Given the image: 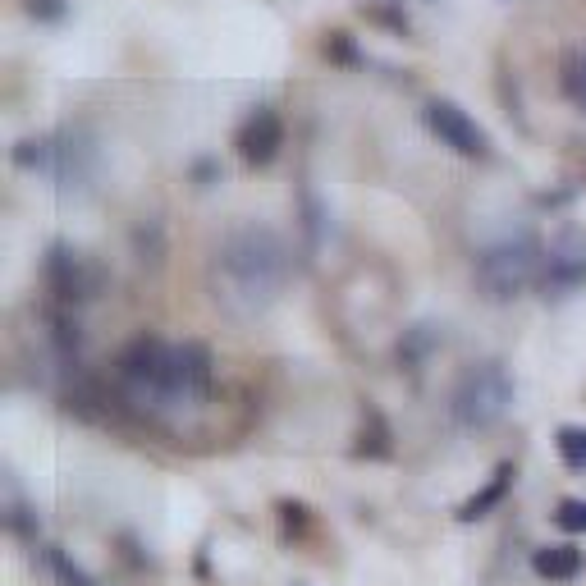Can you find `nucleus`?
<instances>
[{
  "label": "nucleus",
  "mask_w": 586,
  "mask_h": 586,
  "mask_svg": "<svg viewBox=\"0 0 586 586\" xmlns=\"http://www.w3.org/2000/svg\"><path fill=\"white\" fill-rule=\"evenodd\" d=\"M97 284L101 275L87 266L83 252H74L69 243H55L46 252V289L60 298V303H87V298H97Z\"/></svg>",
  "instance_id": "nucleus-7"
},
{
  "label": "nucleus",
  "mask_w": 586,
  "mask_h": 586,
  "mask_svg": "<svg viewBox=\"0 0 586 586\" xmlns=\"http://www.w3.org/2000/svg\"><path fill=\"white\" fill-rule=\"evenodd\" d=\"M23 10L33 14V19H42V23H55V19H65L69 14V0H23Z\"/></svg>",
  "instance_id": "nucleus-18"
},
{
  "label": "nucleus",
  "mask_w": 586,
  "mask_h": 586,
  "mask_svg": "<svg viewBox=\"0 0 586 586\" xmlns=\"http://www.w3.org/2000/svg\"><path fill=\"white\" fill-rule=\"evenodd\" d=\"M582 284H586V229H564L541 261V293L559 303Z\"/></svg>",
  "instance_id": "nucleus-6"
},
{
  "label": "nucleus",
  "mask_w": 586,
  "mask_h": 586,
  "mask_svg": "<svg viewBox=\"0 0 586 586\" xmlns=\"http://www.w3.org/2000/svg\"><path fill=\"white\" fill-rule=\"evenodd\" d=\"M513 403V376L500 367V362H477L467 367L454 385V399H449V413L463 431H490L509 413Z\"/></svg>",
  "instance_id": "nucleus-4"
},
{
  "label": "nucleus",
  "mask_w": 586,
  "mask_h": 586,
  "mask_svg": "<svg viewBox=\"0 0 586 586\" xmlns=\"http://www.w3.org/2000/svg\"><path fill=\"white\" fill-rule=\"evenodd\" d=\"M289 243L266 225H239L216 243L211 298L229 316H261L289 280Z\"/></svg>",
  "instance_id": "nucleus-2"
},
{
  "label": "nucleus",
  "mask_w": 586,
  "mask_h": 586,
  "mask_svg": "<svg viewBox=\"0 0 586 586\" xmlns=\"http://www.w3.org/2000/svg\"><path fill=\"white\" fill-rule=\"evenodd\" d=\"M234 147H239V156L248 165H271L275 156H280V147H284L280 115H275L271 106H257L248 120L239 124V133H234Z\"/></svg>",
  "instance_id": "nucleus-9"
},
{
  "label": "nucleus",
  "mask_w": 586,
  "mask_h": 586,
  "mask_svg": "<svg viewBox=\"0 0 586 586\" xmlns=\"http://www.w3.org/2000/svg\"><path fill=\"white\" fill-rule=\"evenodd\" d=\"M554 522H559L564 532H586V500H564L559 513H554Z\"/></svg>",
  "instance_id": "nucleus-17"
},
{
  "label": "nucleus",
  "mask_w": 586,
  "mask_h": 586,
  "mask_svg": "<svg viewBox=\"0 0 586 586\" xmlns=\"http://www.w3.org/2000/svg\"><path fill=\"white\" fill-rule=\"evenodd\" d=\"M426 129L445 142V147H454L458 156L481 161V156L490 152V142H486V133H481V124L472 120L467 110H458L454 101H431V106H426Z\"/></svg>",
  "instance_id": "nucleus-8"
},
{
  "label": "nucleus",
  "mask_w": 586,
  "mask_h": 586,
  "mask_svg": "<svg viewBox=\"0 0 586 586\" xmlns=\"http://www.w3.org/2000/svg\"><path fill=\"white\" fill-rule=\"evenodd\" d=\"M280 518H284V527H289V532H303V527H307V509H303V504L284 500L280 504Z\"/></svg>",
  "instance_id": "nucleus-20"
},
{
  "label": "nucleus",
  "mask_w": 586,
  "mask_h": 586,
  "mask_svg": "<svg viewBox=\"0 0 586 586\" xmlns=\"http://www.w3.org/2000/svg\"><path fill=\"white\" fill-rule=\"evenodd\" d=\"M120 390L133 408L152 417L188 413L211 394V353L193 339L184 344H165V339L142 335L115 362Z\"/></svg>",
  "instance_id": "nucleus-1"
},
{
  "label": "nucleus",
  "mask_w": 586,
  "mask_h": 586,
  "mask_svg": "<svg viewBox=\"0 0 586 586\" xmlns=\"http://www.w3.org/2000/svg\"><path fill=\"white\" fill-rule=\"evenodd\" d=\"M358 454L362 458H385L390 454V426L380 422V413H367V426L358 435Z\"/></svg>",
  "instance_id": "nucleus-14"
},
{
  "label": "nucleus",
  "mask_w": 586,
  "mask_h": 586,
  "mask_svg": "<svg viewBox=\"0 0 586 586\" xmlns=\"http://www.w3.org/2000/svg\"><path fill=\"white\" fill-rule=\"evenodd\" d=\"M435 344H440V330H435V326H417V330H408V339L399 344V358L403 362H422Z\"/></svg>",
  "instance_id": "nucleus-15"
},
{
  "label": "nucleus",
  "mask_w": 586,
  "mask_h": 586,
  "mask_svg": "<svg viewBox=\"0 0 586 586\" xmlns=\"http://www.w3.org/2000/svg\"><path fill=\"white\" fill-rule=\"evenodd\" d=\"M321 51H326V60H335V65H362V51L353 46V37L348 33H326Z\"/></svg>",
  "instance_id": "nucleus-16"
},
{
  "label": "nucleus",
  "mask_w": 586,
  "mask_h": 586,
  "mask_svg": "<svg viewBox=\"0 0 586 586\" xmlns=\"http://www.w3.org/2000/svg\"><path fill=\"white\" fill-rule=\"evenodd\" d=\"M554 449H559V458H564L573 472H582L586 467V426H559Z\"/></svg>",
  "instance_id": "nucleus-13"
},
{
  "label": "nucleus",
  "mask_w": 586,
  "mask_h": 586,
  "mask_svg": "<svg viewBox=\"0 0 586 586\" xmlns=\"http://www.w3.org/2000/svg\"><path fill=\"white\" fill-rule=\"evenodd\" d=\"M14 165L51 174L55 184L69 193V188H87L97 152H92V142L83 133H51V138H23L14 147Z\"/></svg>",
  "instance_id": "nucleus-5"
},
{
  "label": "nucleus",
  "mask_w": 586,
  "mask_h": 586,
  "mask_svg": "<svg viewBox=\"0 0 586 586\" xmlns=\"http://www.w3.org/2000/svg\"><path fill=\"white\" fill-rule=\"evenodd\" d=\"M362 14H371V19L390 23L394 33H408V14L399 10V5H362Z\"/></svg>",
  "instance_id": "nucleus-19"
},
{
  "label": "nucleus",
  "mask_w": 586,
  "mask_h": 586,
  "mask_svg": "<svg viewBox=\"0 0 586 586\" xmlns=\"http://www.w3.org/2000/svg\"><path fill=\"white\" fill-rule=\"evenodd\" d=\"M559 87L577 110H586V46H573L559 65Z\"/></svg>",
  "instance_id": "nucleus-12"
},
{
  "label": "nucleus",
  "mask_w": 586,
  "mask_h": 586,
  "mask_svg": "<svg viewBox=\"0 0 586 586\" xmlns=\"http://www.w3.org/2000/svg\"><path fill=\"white\" fill-rule=\"evenodd\" d=\"M509 481H513V467L504 463L500 472L490 477V486H486V490H477V495H472V500H467L463 509H458V518H463V522H477V518H486V513H490V509H495V504L504 500V490H509Z\"/></svg>",
  "instance_id": "nucleus-11"
},
{
  "label": "nucleus",
  "mask_w": 586,
  "mask_h": 586,
  "mask_svg": "<svg viewBox=\"0 0 586 586\" xmlns=\"http://www.w3.org/2000/svg\"><path fill=\"white\" fill-rule=\"evenodd\" d=\"M541 261H545V252H541L532 229H509V234H500L495 243L481 248L477 284L486 289V298L509 303V298H518L532 280H541Z\"/></svg>",
  "instance_id": "nucleus-3"
},
{
  "label": "nucleus",
  "mask_w": 586,
  "mask_h": 586,
  "mask_svg": "<svg viewBox=\"0 0 586 586\" xmlns=\"http://www.w3.org/2000/svg\"><path fill=\"white\" fill-rule=\"evenodd\" d=\"M532 568L541 577H550V582H573V577L582 573V550H577V545H550V550H536Z\"/></svg>",
  "instance_id": "nucleus-10"
},
{
  "label": "nucleus",
  "mask_w": 586,
  "mask_h": 586,
  "mask_svg": "<svg viewBox=\"0 0 586 586\" xmlns=\"http://www.w3.org/2000/svg\"><path fill=\"white\" fill-rule=\"evenodd\" d=\"M55 568H60V577H65V582H69V586H92V582H87V577H83V573H78V568H74V564H69L65 554H55Z\"/></svg>",
  "instance_id": "nucleus-21"
}]
</instances>
